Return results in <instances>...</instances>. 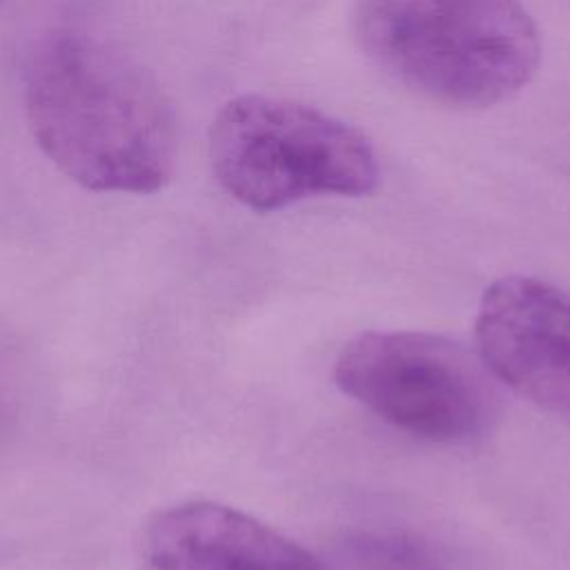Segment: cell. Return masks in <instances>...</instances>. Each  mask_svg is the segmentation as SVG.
Masks as SVG:
<instances>
[{"instance_id": "cell-7", "label": "cell", "mask_w": 570, "mask_h": 570, "mask_svg": "<svg viewBox=\"0 0 570 570\" xmlns=\"http://www.w3.org/2000/svg\"><path fill=\"white\" fill-rule=\"evenodd\" d=\"M338 570H456V563L421 534L356 532L338 546Z\"/></svg>"}, {"instance_id": "cell-4", "label": "cell", "mask_w": 570, "mask_h": 570, "mask_svg": "<svg viewBox=\"0 0 570 570\" xmlns=\"http://www.w3.org/2000/svg\"><path fill=\"white\" fill-rule=\"evenodd\" d=\"M336 385L392 428L434 443H463L490 425V374L463 345L428 332H367L334 365Z\"/></svg>"}, {"instance_id": "cell-2", "label": "cell", "mask_w": 570, "mask_h": 570, "mask_svg": "<svg viewBox=\"0 0 570 570\" xmlns=\"http://www.w3.org/2000/svg\"><path fill=\"white\" fill-rule=\"evenodd\" d=\"M354 20L381 69L456 109L508 100L541 58L539 29L519 0H358Z\"/></svg>"}, {"instance_id": "cell-5", "label": "cell", "mask_w": 570, "mask_h": 570, "mask_svg": "<svg viewBox=\"0 0 570 570\" xmlns=\"http://www.w3.org/2000/svg\"><path fill=\"white\" fill-rule=\"evenodd\" d=\"M474 343L492 379L570 419V294L532 276L494 281L479 301Z\"/></svg>"}, {"instance_id": "cell-1", "label": "cell", "mask_w": 570, "mask_h": 570, "mask_svg": "<svg viewBox=\"0 0 570 570\" xmlns=\"http://www.w3.org/2000/svg\"><path fill=\"white\" fill-rule=\"evenodd\" d=\"M24 111L45 156L102 194H154L176 165V116L156 78L118 45L78 27L38 40Z\"/></svg>"}, {"instance_id": "cell-3", "label": "cell", "mask_w": 570, "mask_h": 570, "mask_svg": "<svg viewBox=\"0 0 570 570\" xmlns=\"http://www.w3.org/2000/svg\"><path fill=\"white\" fill-rule=\"evenodd\" d=\"M220 187L254 212L309 196H365L379 185L370 140L314 107L245 94L223 105L209 129Z\"/></svg>"}, {"instance_id": "cell-6", "label": "cell", "mask_w": 570, "mask_h": 570, "mask_svg": "<svg viewBox=\"0 0 570 570\" xmlns=\"http://www.w3.org/2000/svg\"><path fill=\"white\" fill-rule=\"evenodd\" d=\"M140 559L145 570H327L289 537L216 501L156 512L145 523Z\"/></svg>"}]
</instances>
